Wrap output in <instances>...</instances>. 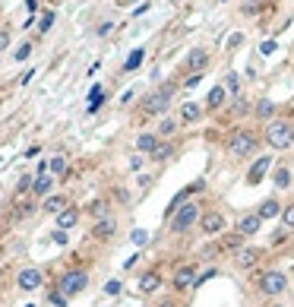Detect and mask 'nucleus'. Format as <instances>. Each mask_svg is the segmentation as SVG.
Here are the masks:
<instances>
[{"mask_svg": "<svg viewBox=\"0 0 294 307\" xmlns=\"http://www.w3.org/2000/svg\"><path fill=\"white\" fill-rule=\"evenodd\" d=\"M130 241H133V244H139V247H142V244H145V241H149V234H145V231H142V228H136V231H133V234H130Z\"/></svg>", "mask_w": 294, "mask_h": 307, "instance_id": "nucleus-41", "label": "nucleus"}, {"mask_svg": "<svg viewBox=\"0 0 294 307\" xmlns=\"http://www.w3.org/2000/svg\"><path fill=\"white\" fill-rule=\"evenodd\" d=\"M260 228H263V219L256 215V209H253V212H244L241 219H237V231H241L244 238H256Z\"/></svg>", "mask_w": 294, "mask_h": 307, "instance_id": "nucleus-13", "label": "nucleus"}, {"mask_svg": "<svg viewBox=\"0 0 294 307\" xmlns=\"http://www.w3.org/2000/svg\"><path fill=\"white\" fill-rule=\"evenodd\" d=\"M228 98H231L228 89H225L222 83H215V86L209 89V95H206V105H203V108H206V111H222V108L228 105Z\"/></svg>", "mask_w": 294, "mask_h": 307, "instance_id": "nucleus-12", "label": "nucleus"}, {"mask_svg": "<svg viewBox=\"0 0 294 307\" xmlns=\"http://www.w3.org/2000/svg\"><path fill=\"white\" fill-rule=\"evenodd\" d=\"M57 288H60L67 298L79 295V292H86V288H89V273H86V269H70V273H64V279L57 282Z\"/></svg>", "mask_w": 294, "mask_h": 307, "instance_id": "nucleus-8", "label": "nucleus"}, {"mask_svg": "<svg viewBox=\"0 0 294 307\" xmlns=\"http://www.w3.org/2000/svg\"><path fill=\"white\" fill-rule=\"evenodd\" d=\"M158 142H161L158 133H139V136H136V152H139V155H152V152L158 149Z\"/></svg>", "mask_w": 294, "mask_h": 307, "instance_id": "nucleus-20", "label": "nucleus"}, {"mask_svg": "<svg viewBox=\"0 0 294 307\" xmlns=\"http://www.w3.org/2000/svg\"><path fill=\"white\" fill-rule=\"evenodd\" d=\"M199 231L206 234V238H215V234H225L228 228V215L222 209H203V215H199Z\"/></svg>", "mask_w": 294, "mask_h": 307, "instance_id": "nucleus-7", "label": "nucleus"}, {"mask_svg": "<svg viewBox=\"0 0 294 307\" xmlns=\"http://www.w3.org/2000/svg\"><path fill=\"white\" fill-rule=\"evenodd\" d=\"M209 60H212V54L206 48H193L187 54V60H183V70H187V73H206Z\"/></svg>", "mask_w": 294, "mask_h": 307, "instance_id": "nucleus-11", "label": "nucleus"}, {"mask_svg": "<svg viewBox=\"0 0 294 307\" xmlns=\"http://www.w3.org/2000/svg\"><path fill=\"white\" fill-rule=\"evenodd\" d=\"M51 190H54V174L51 171H38L35 180H32V193L35 196H51Z\"/></svg>", "mask_w": 294, "mask_h": 307, "instance_id": "nucleus-17", "label": "nucleus"}, {"mask_svg": "<svg viewBox=\"0 0 294 307\" xmlns=\"http://www.w3.org/2000/svg\"><path fill=\"white\" fill-rule=\"evenodd\" d=\"M130 168H133V171L142 168V155H133V158H130Z\"/></svg>", "mask_w": 294, "mask_h": 307, "instance_id": "nucleus-46", "label": "nucleus"}, {"mask_svg": "<svg viewBox=\"0 0 294 307\" xmlns=\"http://www.w3.org/2000/svg\"><path fill=\"white\" fill-rule=\"evenodd\" d=\"M41 285V273L35 266H29V269H23L19 273V288H26V292H35V288Z\"/></svg>", "mask_w": 294, "mask_h": 307, "instance_id": "nucleus-24", "label": "nucleus"}, {"mask_svg": "<svg viewBox=\"0 0 294 307\" xmlns=\"http://www.w3.org/2000/svg\"><path fill=\"white\" fill-rule=\"evenodd\" d=\"M111 29H114V23H104V26H98V35H108Z\"/></svg>", "mask_w": 294, "mask_h": 307, "instance_id": "nucleus-48", "label": "nucleus"}, {"mask_svg": "<svg viewBox=\"0 0 294 307\" xmlns=\"http://www.w3.org/2000/svg\"><path fill=\"white\" fill-rule=\"evenodd\" d=\"M67 168H70V158H67V155H54V158H48V171H51L54 177L67 174Z\"/></svg>", "mask_w": 294, "mask_h": 307, "instance_id": "nucleus-28", "label": "nucleus"}, {"mask_svg": "<svg viewBox=\"0 0 294 307\" xmlns=\"http://www.w3.org/2000/svg\"><path fill=\"white\" fill-rule=\"evenodd\" d=\"M263 257H266V250H263V247L244 244V247H241V250L234 254V266H237V269H244V273H247V269H256V263H260Z\"/></svg>", "mask_w": 294, "mask_h": 307, "instance_id": "nucleus-9", "label": "nucleus"}, {"mask_svg": "<svg viewBox=\"0 0 294 307\" xmlns=\"http://www.w3.org/2000/svg\"><path fill=\"white\" fill-rule=\"evenodd\" d=\"M222 4H225V0H222Z\"/></svg>", "mask_w": 294, "mask_h": 307, "instance_id": "nucleus-51", "label": "nucleus"}, {"mask_svg": "<svg viewBox=\"0 0 294 307\" xmlns=\"http://www.w3.org/2000/svg\"><path fill=\"white\" fill-rule=\"evenodd\" d=\"M117 231V222L111 219V215H104V219L95 222V228H92V238H98V241H108L111 234Z\"/></svg>", "mask_w": 294, "mask_h": 307, "instance_id": "nucleus-21", "label": "nucleus"}, {"mask_svg": "<svg viewBox=\"0 0 294 307\" xmlns=\"http://www.w3.org/2000/svg\"><path fill=\"white\" fill-rule=\"evenodd\" d=\"M263 7H266L263 0H250V4H244V7H241V13H244V16H256Z\"/></svg>", "mask_w": 294, "mask_h": 307, "instance_id": "nucleus-37", "label": "nucleus"}, {"mask_svg": "<svg viewBox=\"0 0 294 307\" xmlns=\"http://www.w3.org/2000/svg\"><path fill=\"white\" fill-rule=\"evenodd\" d=\"M51 238H54V244H67V231H60V228H57V231L51 234Z\"/></svg>", "mask_w": 294, "mask_h": 307, "instance_id": "nucleus-45", "label": "nucleus"}, {"mask_svg": "<svg viewBox=\"0 0 294 307\" xmlns=\"http://www.w3.org/2000/svg\"><path fill=\"white\" fill-rule=\"evenodd\" d=\"M266 174H272V155H260L250 165V171H247V187H260L263 180H266Z\"/></svg>", "mask_w": 294, "mask_h": 307, "instance_id": "nucleus-10", "label": "nucleus"}, {"mask_svg": "<svg viewBox=\"0 0 294 307\" xmlns=\"http://www.w3.org/2000/svg\"><path fill=\"white\" fill-rule=\"evenodd\" d=\"M288 234H291L288 228H279V231H275V234H272V241H269V244H272V247H282V244L288 241Z\"/></svg>", "mask_w": 294, "mask_h": 307, "instance_id": "nucleus-38", "label": "nucleus"}, {"mask_svg": "<svg viewBox=\"0 0 294 307\" xmlns=\"http://www.w3.org/2000/svg\"><path fill=\"white\" fill-rule=\"evenodd\" d=\"M215 276H218V269H215V266L203 269V273H199V276H196V285H193V288H199V285H206V282H209V279H215Z\"/></svg>", "mask_w": 294, "mask_h": 307, "instance_id": "nucleus-36", "label": "nucleus"}, {"mask_svg": "<svg viewBox=\"0 0 294 307\" xmlns=\"http://www.w3.org/2000/svg\"><path fill=\"white\" fill-rule=\"evenodd\" d=\"M120 4H136V0H120Z\"/></svg>", "mask_w": 294, "mask_h": 307, "instance_id": "nucleus-49", "label": "nucleus"}, {"mask_svg": "<svg viewBox=\"0 0 294 307\" xmlns=\"http://www.w3.org/2000/svg\"><path fill=\"white\" fill-rule=\"evenodd\" d=\"M218 244H222V254H225V250H228V254H237V250H241V247L247 244V238H244V234L234 228V231L222 234V241H218Z\"/></svg>", "mask_w": 294, "mask_h": 307, "instance_id": "nucleus-19", "label": "nucleus"}, {"mask_svg": "<svg viewBox=\"0 0 294 307\" xmlns=\"http://www.w3.org/2000/svg\"><path fill=\"white\" fill-rule=\"evenodd\" d=\"M272 184H275V190H291V184H294L291 168L288 165H275L272 168Z\"/></svg>", "mask_w": 294, "mask_h": 307, "instance_id": "nucleus-18", "label": "nucleus"}, {"mask_svg": "<svg viewBox=\"0 0 294 307\" xmlns=\"http://www.w3.org/2000/svg\"><path fill=\"white\" fill-rule=\"evenodd\" d=\"M171 155H174V142H171V139H161V142H158V149H155L149 158H152V161H168Z\"/></svg>", "mask_w": 294, "mask_h": 307, "instance_id": "nucleus-29", "label": "nucleus"}, {"mask_svg": "<svg viewBox=\"0 0 294 307\" xmlns=\"http://www.w3.org/2000/svg\"><path fill=\"white\" fill-rule=\"evenodd\" d=\"M237 45H244V35H241V32H234L231 38H228V51H234Z\"/></svg>", "mask_w": 294, "mask_h": 307, "instance_id": "nucleus-42", "label": "nucleus"}, {"mask_svg": "<svg viewBox=\"0 0 294 307\" xmlns=\"http://www.w3.org/2000/svg\"><path fill=\"white\" fill-rule=\"evenodd\" d=\"M199 215H203V203L187 200L183 206H177L174 215L168 219V231H171V234H190V231L199 225Z\"/></svg>", "mask_w": 294, "mask_h": 307, "instance_id": "nucleus-4", "label": "nucleus"}, {"mask_svg": "<svg viewBox=\"0 0 294 307\" xmlns=\"http://www.w3.org/2000/svg\"><path fill=\"white\" fill-rule=\"evenodd\" d=\"M158 307H180V304H177V298H164Z\"/></svg>", "mask_w": 294, "mask_h": 307, "instance_id": "nucleus-47", "label": "nucleus"}, {"mask_svg": "<svg viewBox=\"0 0 294 307\" xmlns=\"http://www.w3.org/2000/svg\"><path fill=\"white\" fill-rule=\"evenodd\" d=\"M10 48V29H0V51Z\"/></svg>", "mask_w": 294, "mask_h": 307, "instance_id": "nucleus-43", "label": "nucleus"}, {"mask_svg": "<svg viewBox=\"0 0 294 307\" xmlns=\"http://www.w3.org/2000/svg\"><path fill=\"white\" fill-rule=\"evenodd\" d=\"M76 222H79V209H76V206H67L64 212H57V228H60V231L76 228Z\"/></svg>", "mask_w": 294, "mask_h": 307, "instance_id": "nucleus-23", "label": "nucleus"}, {"mask_svg": "<svg viewBox=\"0 0 294 307\" xmlns=\"http://www.w3.org/2000/svg\"><path fill=\"white\" fill-rule=\"evenodd\" d=\"M54 19H57V13H54V10H48V13H41V23H38V32L45 35L51 26H54Z\"/></svg>", "mask_w": 294, "mask_h": 307, "instance_id": "nucleus-34", "label": "nucleus"}, {"mask_svg": "<svg viewBox=\"0 0 294 307\" xmlns=\"http://www.w3.org/2000/svg\"><path fill=\"white\" fill-rule=\"evenodd\" d=\"M67 206H70V200H67V196H60V193L45 196V212H54V215H57V212H64Z\"/></svg>", "mask_w": 294, "mask_h": 307, "instance_id": "nucleus-26", "label": "nucleus"}, {"mask_svg": "<svg viewBox=\"0 0 294 307\" xmlns=\"http://www.w3.org/2000/svg\"><path fill=\"white\" fill-rule=\"evenodd\" d=\"M253 285H256V292H260L263 298H282L291 288V279H288V273H282V269H263V273H256Z\"/></svg>", "mask_w": 294, "mask_h": 307, "instance_id": "nucleus-5", "label": "nucleus"}, {"mask_svg": "<svg viewBox=\"0 0 294 307\" xmlns=\"http://www.w3.org/2000/svg\"><path fill=\"white\" fill-rule=\"evenodd\" d=\"M26 307H35V304H26Z\"/></svg>", "mask_w": 294, "mask_h": 307, "instance_id": "nucleus-50", "label": "nucleus"}, {"mask_svg": "<svg viewBox=\"0 0 294 307\" xmlns=\"http://www.w3.org/2000/svg\"><path fill=\"white\" fill-rule=\"evenodd\" d=\"M203 114H206V108H203V105H196V101H183V105H180L177 120H180V124H199V120H203Z\"/></svg>", "mask_w": 294, "mask_h": 307, "instance_id": "nucleus-14", "label": "nucleus"}, {"mask_svg": "<svg viewBox=\"0 0 294 307\" xmlns=\"http://www.w3.org/2000/svg\"><path fill=\"white\" fill-rule=\"evenodd\" d=\"M260 146H263V133L253 130V127H234V130L225 136V149H228V155L237 158V161L256 155V152H260Z\"/></svg>", "mask_w": 294, "mask_h": 307, "instance_id": "nucleus-1", "label": "nucleus"}, {"mask_svg": "<svg viewBox=\"0 0 294 307\" xmlns=\"http://www.w3.org/2000/svg\"><path fill=\"white\" fill-rule=\"evenodd\" d=\"M101 105H104V86H92L89 89V114H95Z\"/></svg>", "mask_w": 294, "mask_h": 307, "instance_id": "nucleus-27", "label": "nucleus"}, {"mask_svg": "<svg viewBox=\"0 0 294 307\" xmlns=\"http://www.w3.org/2000/svg\"><path fill=\"white\" fill-rule=\"evenodd\" d=\"M48 301H51L54 307H67V301H70V298L60 292V288H54V292H48Z\"/></svg>", "mask_w": 294, "mask_h": 307, "instance_id": "nucleus-33", "label": "nucleus"}, {"mask_svg": "<svg viewBox=\"0 0 294 307\" xmlns=\"http://www.w3.org/2000/svg\"><path fill=\"white\" fill-rule=\"evenodd\" d=\"M120 288H123V285H120L117 279H111V282H108V285H104V295H111V298H117V295H120Z\"/></svg>", "mask_w": 294, "mask_h": 307, "instance_id": "nucleus-40", "label": "nucleus"}, {"mask_svg": "<svg viewBox=\"0 0 294 307\" xmlns=\"http://www.w3.org/2000/svg\"><path fill=\"white\" fill-rule=\"evenodd\" d=\"M256 215L266 222V219H279L282 215V203H279V196H266V200L256 206Z\"/></svg>", "mask_w": 294, "mask_h": 307, "instance_id": "nucleus-16", "label": "nucleus"}, {"mask_svg": "<svg viewBox=\"0 0 294 307\" xmlns=\"http://www.w3.org/2000/svg\"><path fill=\"white\" fill-rule=\"evenodd\" d=\"M282 228H288V231H294V203H288V206H282Z\"/></svg>", "mask_w": 294, "mask_h": 307, "instance_id": "nucleus-32", "label": "nucleus"}, {"mask_svg": "<svg viewBox=\"0 0 294 307\" xmlns=\"http://www.w3.org/2000/svg\"><path fill=\"white\" fill-rule=\"evenodd\" d=\"M253 114L260 117V120H266V117H272V114H275V105H272L269 98H260V101L253 105Z\"/></svg>", "mask_w": 294, "mask_h": 307, "instance_id": "nucleus-30", "label": "nucleus"}, {"mask_svg": "<svg viewBox=\"0 0 294 307\" xmlns=\"http://www.w3.org/2000/svg\"><path fill=\"white\" fill-rule=\"evenodd\" d=\"M196 276H199V263H193V260L180 263V266L174 269V276H171V288H174L177 295H187L190 288L196 285Z\"/></svg>", "mask_w": 294, "mask_h": 307, "instance_id": "nucleus-6", "label": "nucleus"}, {"mask_svg": "<svg viewBox=\"0 0 294 307\" xmlns=\"http://www.w3.org/2000/svg\"><path fill=\"white\" fill-rule=\"evenodd\" d=\"M32 57V42H23L19 48H16V54H13V60H29Z\"/></svg>", "mask_w": 294, "mask_h": 307, "instance_id": "nucleus-35", "label": "nucleus"}, {"mask_svg": "<svg viewBox=\"0 0 294 307\" xmlns=\"http://www.w3.org/2000/svg\"><path fill=\"white\" fill-rule=\"evenodd\" d=\"M263 142L275 152H288L294 146V120L288 117H269V124L263 127Z\"/></svg>", "mask_w": 294, "mask_h": 307, "instance_id": "nucleus-2", "label": "nucleus"}, {"mask_svg": "<svg viewBox=\"0 0 294 307\" xmlns=\"http://www.w3.org/2000/svg\"><path fill=\"white\" fill-rule=\"evenodd\" d=\"M177 127H180V120H177V117H161V120H158V130H155V133H158L161 139H171V136L177 133Z\"/></svg>", "mask_w": 294, "mask_h": 307, "instance_id": "nucleus-25", "label": "nucleus"}, {"mask_svg": "<svg viewBox=\"0 0 294 307\" xmlns=\"http://www.w3.org/2000/svg\"><path fill=\"white\" fill-rule=\"evenodd\" d=\"M222 86L228 89V95H231V98H241V76H237V73H234V70H231V73H228V79H225Z\"/></svg>", "mask_w": 294, "mask_h": 307, "instance_id": "nucleus-31", "label": "nucleus"}, {"mask_svg": "<svg viewBox=\"0 0 294 307\" xmlns=\"http://www.w3.org/2000/svg\"><path fill=\"white\" fill-rule=\"evenodd\" d=\"M142 60H145V48L139 45V48H133L130 54H127V60H123L120 70H123V73H136V70L142 67Z\"/></svg>", "mask_w": 294, "mask_h": 307, "instance_id": "nucleus-22", "label": "nucleus"}, {"mask_svg": "<svg viewBox=\"0 0 294 307\" xmlns=\"http://www.w3.org/2000/svg\"><path fill=\"white\" fill-rule=\"evenodd\" d=\"M272 51H275V38H269V42L260 45V54H272Z\"/></svg>", "mask_w": 294, "mask_h": 307, "instance_id": "nucleus-44", "label": "nucleus"}, {"mask_svg": "<svg viewBox=\"0 0 294 307\" xmlns=\"http://www.w3.org/2000/svg\"><path fill=\"white\" fill-rule=\"evenodd\" d=\"M177 79H171V83H164V86H158L155 92H149L142 101H139V114L142 117H161L164 111L171 108V101H174V92H177Z\"/></svg>", "mask_w": 294, "mask_h": 307, "instance_id": "nucleus-3", "label": "nucleus"}, {"mask_svg": "<svg viewBox=\"0 0 294 307\" xmlns=\"http://www.w3.org/2000/svg\"><path fill=\"white\" fill-rule=\"evenodd\" d=\"M92 215H95V219H104V215H108V203L95 200V203H92Z\"/></svg>", "mask_w": 294, "mask_h": 307, "instance_id": "nucleus-39", "label": "nucleus"}, {"mask_svg": "<svg viewBox=\"0 0 294 307\" xmlns=\"http://www.w3.org/2000/svg\"><path fill=\"white\" fill-rule=\"evenodd\" d=\"M136 288H139V295H155L158 288H161V273H158V269H149V273H142Z\"/></svg>", "mask_w": 294, "mask_h": 307, "instance_id": "nucleus-15", "label": "nucleus"}]
</instances>
